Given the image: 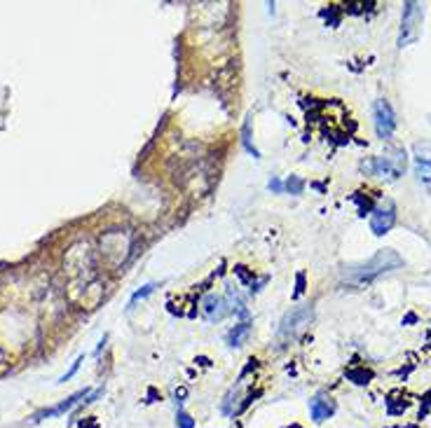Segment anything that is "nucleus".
Instances as JSON below:
<instances>
[{"mask_svg": "<svg viewBox=\"0 0 431 428\" xmlns=\"http://www.w3.org/2000/svg\"><path fill=\"white\" fill-rule=\"evenodd\" d=\"M401 265H404V260H401V255L396 253V250L382 248L377 255H373L371 260L364 262V265L354 267V270L347 274V278L351 283H368V281H373V278L382 276V274H387L391 270H399Z\"/></svg>", "mask_w": 431, "mask_h": 428, "instance_id": "nucleus-1", "label": "nucleus"}, {"mask_svg": "<svg viewBox=\"0 0 431 428\" xmlns=\"http://www.w3.org/2000/svg\"><path fill=\"white\" fill-rule=\"evenodd\" d=\"M406 164H408L406 152L399 150V147H394V150H387L384 155H380V157L373 159V162L368 164V169H371L373 174L387 178V180H396L399 176H404Z\"/></svg>", "mask_w": 431, "mask_h": 428, "instance_id": "nucleus-2", "label": "nucleus"}, {"mask_svg": "<svg viewBox=\"0 0 431 428\" xmlns=\"http://www.w3.org/2000/svg\"><path fill=\"white\" fill-rule=\"evenodd\" d=\"M419 26H422V8L417 3H408L404 14V31H401V40H399L401 47L412 43V40H417Z\"/></svg>", "mask_w": 431, "mask_h": 428, "instance_id": "nucleus-3", "label": "nucleus"}, {"mask_svg": "<svg viewBox=\"0 0 431 428\" xmlns=\"http://www.w3.org/2000/svg\"><path fill=\"white\" fill-rule=\"evenodd\" d=\"M373 115H375V131L380 139H389L394 134L396 119H394V110L387 101H377L375 108H373Z\"/></svg>", "mask_w": 431, "mask_h": 428, "instance_id": "nucleus-4", "label": "nucleus"}, {"mask_svg": "<svg viewBox=\"0 0 431 428\" xmlns=\"http://www.w3.org/2000/svg\"><path fill=\"white\" fill-rule=\"evenodd\" d=\"M310 321H312V309H310V307H305V309H296V311H291L286 318H283L279 333L283 335V337H288V335H296Z\"/></svg>", "mask_w": 431, "mask_h": 428, "instance_id": "nucleus-5", "label": "nucleus"}, {"mask_svg": "<svg viewBox=\"0 0 431 428\" xmlns=\"http://www.w3.org/2000/svg\"><path fill=\"white\" fill-rule=\"evenodd\" d=\"M415 159H417V178L422 182H431V143H417Z\"/></svg>", "mask_w": 431, "mask_h": 428, "instance_id": "nucleus-6", "label": "nucleus"}, {"mask_svg": "<svg viewBox=\"0 0 431 428\" xmlns=\"http://www.w3.org/2000/svg\"><path fill=\"white\" fill-rule=\"evenodd\" d=\"M394 222H396L394 209H391V206L377 209L375 213L371 215V230L375 232V234H384V232H389L391 227H394Z\"/></svg>", "mask_w": 431, "mask_h": 428, "instance_id": "nucleus-7", "label": "nucleus"}, {"mask_svg": "<svg viewBox=\"0 0 431 428\" xmlns=\"http://www.w3.org/2000/svg\"><path fill=\"white\" fill-rule=\"evenodd\" d=\"M202 311H204V316L209 318V321H218V318H223L225 316V302L220 300V298H216V295H209L207 300H204V305H202Z\"/></svg>", "mask_w": 431, "mask_h": 428, "instance_id": "nucleus-8", "label": "nucleus"}, {"mask_svg": "<svg viewBox=\"0 0 431 428\" xmlns=\"http://www.w3.org/2000/svg\"><path fill=\"white\" fill-rule=\"evenodd\" d=\"M333 412V403H331V398H326V396H319V398H314L312 401V416H314L316 421H323L328 414Z\"/></svg>", "mask_w": 431, "mask_h": 428, "instance_id": "nucleus-9", "label": "nucleus"}, {"mask_svg": "<svg viewBox=\"0 0 431 428\" xmlns=\"http://www.w3.org/2000/svg\"><path fill=\"white\" fill-rule=\"evenodd\" d=\"M246 335H248V325H246V323L237 325V328L232 330V335H230V344H232V346H240L242 342H244V337H246Z\"/></svg>", "mask_w": 431, "mask_h": 428, "instance_id": "nucleus-10", "label": "nucleus"}, {"mask_svg": "<svg viewBox=\"0 0 431 428\" xmlns=\"http://www.w3.org/2000/svg\"><path fill=\"white\" fill-rule=\"evenodd\" d=\"M82 396H84V393H75V396H73V398H68V403L59 405V407H54L52 412H47V414H61V412H66V409H71L73 405L78 403V398H82Z\"/></svg>", "mask_w": 431, "mask_h": 428, "instance_id": "nucleus-11", "label": "nucleus"}, {"mask_svg": "<svg viewBox=\"0 0 431 428\" xmlns=\"http://www.w3.org/2000/svg\"><path fill=\"white\" fill-rule=\"evenodd\" d=\"M152 288H155V285H145V288H143V290H139V293H136V295H134V298H132V302H136V300H141V298H145V295H150V293H152Z\"/></svg>", "mask_w": 431, "mask_h": 428, "instance_id": "nucleus-12", "label": "nucleus"}]
</instances>
